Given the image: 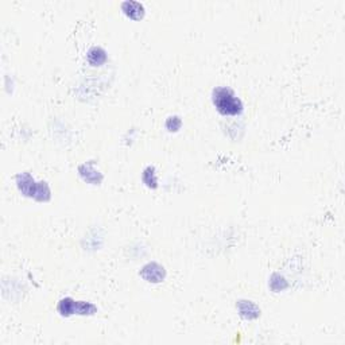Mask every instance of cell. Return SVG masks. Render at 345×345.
<instances>
[{"mask_svg":"<svg viewBox=\"0 0 345 345\" xmlns=\"http://www.w3.org/2000/svg\"><path fill=\"white\" fill-rule=\"evenodd\" d=\"M88 59L93 65H100V63H103L105 61V51L99 49V47H93L88 54Z\"/></svg>","mask_w":345,"mask_h":345,"instance_id":"5b68a950","label":"cell"},{"mask_svg":"<svg viewBox=\"0 0 345 345\" xmlns=\"http://www.w3.org/2000/svg\"><path fill=\"white\" fill-rule=\"evenodd\" d=\"M58 310L62 314H66V316L74 313V312H76V302L73 300H70V298H65V300H62L59 302Z\"/></svg>","mask_w":345,"mask_h":345,"instance_id":"8992f818","label":"cell"},{"mask_svg":"<svg viewBox=\"0 0 345 345\" xmlns=\"http://www.w3.org/2000/svg\"><path fill=\"white\" fill-rule=\"evenodd\" d=\"M18 185L19 189H20L26 196H34V197H36V193H38V189H39V184H35V182H34L31 175L27 174V173L18 175Z\"/></svg>","mask_w":345,"mask_h":345,"instance_id":"7a4b0ae2","label":"cell"},{"mask_svg":"<svg viewBox=\"0 0 345 345\" xmlns=\"http://www.w3.org/2000/svg\"><path fill=\"white\" fill-rule=\"evenodd\" d=\"M213 103L223 115H238L242 112V101L235 96L233 90L225 86H219L213 90Z\"/></svg>","mask_w":345,"mask_h":345,"instance_id":"6da1fadb","label":"cell"},{"mask_svg":"<svg viewBox=\"0 0 345 345\" xmlns=\"http://www.w3.org/2000/svg\"><path fill=\"white\" fill-rule=\"evenodd\" d=\"M142 277L147 279L148 282H161L165 277V271L161 266L150 263V265L144 266V269L142 270Z\"/></svg>","mask_w":345,"mask_h":345,"instance_id":"3957f363","label":"cell"},{"mask_svg":"<svg viewBox=\"0 0 345 345\" xmlns=\"http://www.w3.org/2000/svg\"><path fill=\"white\" fill-rule=\"evenodd\" d=\"M123 11L132 19H139L143 15V5L138 1H124Z\"/></svg>","mask_w":345,"mask_h":345,"instance_id":"277c9868","label":"cell"}]
</instances>
